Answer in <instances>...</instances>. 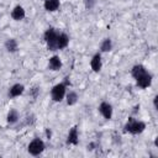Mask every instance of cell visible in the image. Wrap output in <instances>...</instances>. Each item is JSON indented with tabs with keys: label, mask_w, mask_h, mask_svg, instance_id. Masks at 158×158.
Here are the masks:
<instances>
[{
	"label": "cell",
	"mask_w": 158,
	"mask_h": 158,
	"mask_svg": "<svg viewBox=\"0 0 158 158\" xmlns=\"http://www.w3.org/2000/svg\"><path fill=\"white\" fill-rule=\"evenodd\" d=\"M157 101H158V96L156 95L153 98V106H154V110H158V106H157Z\"/></svg>",
	"instance_id": "d6986e66"
},
{
	"label": "cell",
	"mask_w": 158,
	"mask_h": 158,
	"mask_svg": "<svg viewBox=\"0 0 158 158\" xmlns=\"http://www.w3.org/2000/svg\"><path fill=\"white\" fill-rule=\"evenodd\" d=\"M131 75L136 80V84L141 89H147L152 84V74L142 64H136L131 69Z\"/></svg>",
	"instance_id": "6da1fadb"
},
{
	"label": "cell",
	"mask_w": 158,
	"mask_h": 158,
	"mask_svg": "<svg viewBox=\"0 0 158 158\" xmlns=\"http://www.w3.org/2000/svg\"><path fill=\"white\" fill-rule=\"evenodd\" d=\"M58 35H59V31H57L56 28L53 27H49L46 30L44 35H43V40L46 42V46H47V49L48 51H58L57 49V40H58Z\"/></svg>",
	"instance_id": "3957f363"
},
{
	"label": "cell",
	"mask_w": 158,
	"mask_h": 158,
	"mask_svg": "<svg viewBox=\"0 0 158 158\" xmlns=\"http://www.w3.org/2000/svg\"><path fill=\"white\" fill-rule=\"evenodd\" d=\"M78 99H79L78 94H77L75 91H73V90H70L69 93H67V94H65V101H67V104H68L69 106H72V105L77 104Z\"/></svg>",
	"instance_id": "2e32d148"
},
{
	"label": "cell",
	"mask_w": 158,
	"mask_h": 158,
	"mask_svg": "<svg viewBox=\"0 0 158 158\" xmlns=\"http://www.w3.org/2000/svg\"><path fill=\"white\" fill-rule=\"evenodd\" d=\"M96 2H98V0H84V6L86 10H91L95 7Z\"/></svg>",
	"instance_id": "ac0fdd59"
},
{
	"label": "cell",
	"mask_w": 158,
	"mask_h": 158,
	"mask_svg": "<svg viewBox=\"0 0 158 158\" xmlns=\"http://www.w3.org/2000/svg\"><path fill=\"white\" fill-rule=\"evenodd\" d=\"M25 16H26L25 9H23L21 5H16V6L12 9V11H11V17H12V20H15V21H21V20L25 19Z\"/></svg>",
	"instance_id": "9c48e42d"
},
{
	"label": "cell",
	"mask_w": 158,
	"mask_h": 158,
	"mask_svg": "<svg viewBox=\"0 0 158 158\" xmlns=\"http://www.w3.org/2000/svg\"><path fill=\"white\" fill-rule=\"evenodd\" d=\"M59 5H60L59 0H44V1H43V7H44V10L48 11V12H54V11H57V10L59 9Z\"/></svg>",
	"instance_id": "7c38bea8"
},
{
	"label": "cell",
	"mask_w": 158,
	"mask_h": 158,
	"mask_svg": "<svg viewBox=\"0 0 158 158\" xmlns=\"http://www.w3.org/2000/svg\"><path fill=\"white\" fill-rule=\"evenodd\" d=\"M46 146H44V142L41 139V138H33L28 147H27V151L31 156H40L43 151H44Z\"/></svg>",
	"instance_id": "5b68a950"
},
{
	"label": "cell",
	"mask_w": 158,
	"mask_h": 158,
	"mask_svg": "<svg viewBox=\"0 0 158 158\" xmlns=\"http://www.w3.org/2000/svg\"><path fill=\"white\" fill-rule=\"evenodd\" d=\"M69 44V36L64 32H59L57 40V49H64Z\"/></svg>",
	"instance_id": "4fadbf2b"
},
{
	"label": "cell",
	"mask_w": 158,
	"mask_h": 158,
	"mask_svg": "<svg viewBox=\"0 0 158 158\" xmlns=\"http://www.w3.org/2000/svg\"><path fill=\"white\" fill-rule=\"evenodd\" d=\"M67 88H68V86H67L63 81L56 84V85L51 89V98H52V100L56 101V102H60V101L65 98Z\"/></svg>",
	"instance_id": "277c9868"
},
{
	"label": "cell",
	"mask_w": 158,
	"mask_h": 158,
	"mask_svg": "<svg viewBox=\"0 0 158 158\" xmlns=\"http://www.w3.org/2000/svg\"><path fill=\"white\" fill-rule=\"evenodd\" d=\"M78 143H79V133H78L77 126H74L69 130V133H68V137H67V144L77 146Z\"/></svg>",
	"instance_id": "ba28073f"
},
{
	"label": "cell",
	"mask_w": 158,
	"mask_h": 158,
	"mask_svg": "<svg viewBox=\"0 0 158 158\" xmlns=\"http://www.w3.org/2000/svg\"><path fill=\"white\" fill-rule=\"evenodd\" d=\"M146 130V123L143 121L136 120L135 117H128L127 122L123 126V132H128L131 135H139Z\"/></svg>",
	"instance_id": "7a4b0ae2"
},
{
	"label": "cell",
	"mask_w": 158,
	"mask_h": 158,
	"mask_svg": "<svg viewBox=\"0 0 158 158\" xmlns=\"http://www.w3.org/2000/svg\"><path fill=\"white\" fill-rule=\"evenodd\" d=\"M112 49V41L111 38H104L101 44H100V52L105 53V52H110Z\"/></svg>",
	"instance_id": "e0dca14e"
},
{
	"label": "cell",
	"mask_w": 158,
	"mask_h": 158,
	"mask_svg": "<svg viewBox=\"0 0 158 158\" xmlns=\"http://www.w3.org/2000/svg\"><path fill=\"white\" fill-rule=\"evenodd\" d=\"M19 112H17V110H15V109H10L9 110V112H7V115H6V121H7V123H10V125H15V123H17V121H19Z\"/></svg>",
	"instance_id": "9a60e30c"
},
{
	"label": "cell",
	"mask_w": 158,
	"mask_h": 158,
	"mask_svg": "<svg viewBox=\"0 0 158 158\" xmlns=\"http://www.w3.org/2000/svg\"><path fill=\"white\" fill-rule=\"evenodd\" d=\"M5 49L10 53H15L19 49V43L15 38H9L5 41Z\"/></svg>",
	"instance_id": "5bb4252c"
},
{
	"label": "cell",
	"mask_w": 158,
	"mask_h": 158,
	"mask_svg": "<svg viewBox=\"0 0 158 158\" xmlns=\"http://www.w3.org/2000/svg\"><path fill=\"white\" fill-rule=\"evenodd\" d=\"M23 91H25V86H23L22 84L17 83V84H14V85L9 89L7 95H9V98L12 99V98H17V96H20Z\"/></svg>",
	"instance_id": "30bf717a"
},
{
	"label": "cell",
	"mask_w": 158,
	"mask_h": 158,
	"mask_svg": "<svg viewBox=\"0 0 158 158\" xmlns=\"http://www.w3.org/2000/svg\"><path fill=\"white\" fill-rule=\"evenodd\" d=\"M90 67L91 69L95 72V73H99L101 70V67H102V63H101V53L98 52L93 56L91 60H90Z\"/></svg>",
	"instance_id": "52a82bcc"
},
{
	"label": "cell",
	"mask_w": 158,
	"mask_h": 158,
	"mask_svg": "<svg viewBox=\"0 0 158 158\" xmlns=\"http://www.w3.org/2000/svg\"><path fill=\"white\" fill-rule=\"evenodd\" d=\"M60 68H62V60H60V58L58 56H52L49 58V60H48V69L56 72V70H59Z\"/></svg>",
	"instance_id": "8fae6325"
},
{
	"label": "cell",
	"mask_w": 158,
	"mask_h": 158,
	"mask_svg": "<svg viewBox=\"0 0 158 158\" xmlns=\"http://www.w3.org/2000/svg\"><path fill=\"white\" fill-rule=\"evenodd\" d=\"M99 112L101 114V116H102L105 120H111L112 112H114L112 105L109 104L107 101H102V102L99 105Z\"/></svg>",
	"instance_id": "8992f818"
}]
</instances>
